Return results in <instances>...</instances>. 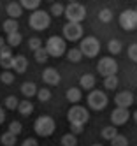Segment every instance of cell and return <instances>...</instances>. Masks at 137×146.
I'll list each match as a JSON object with an SVG mask.
<instances>
[{
  "label": "cell",
  "instance_id": "7c38bea8",
  "mask_svg": "<svg viewBox=\"0 0 137 146\" xmlns=\"http://www.w3.org/2000/svg\"><path fill=\"white\" fill-rule=\"evenodd\" d=\"M13 48L11 46H4L2 49H0V65H2L4 70H9V69H13Z\"/></svg>",
  "mask_w": 137,
  "mask_h": 146
},
{
  "label": "cell",
  "instance_id": "4316f807",
  "mask_svg": "<svg viewBox=\"0 0 137 146\" xmlns=\"http://www.w3.org/2000/svg\"><path fill=\"white\" fill-rule=\"evenodd\" d=\"M118 76H107L104 78V88L105 90H116L118 88Z\"/></svg>",
  "mask_w": 137,
  "mask_h": 146
},
{
  "label": "cell",
  "instance_id": "7dc6e473",
  "mask_svg": "<svg viewBox=\"0 0 137 146\" xmlns=\"http://www.w3.org/2000/svg\"><path fill=\"white\" fill-rule=\"evenodd\" d=\"M49 2H53V0H49Z\"/></svg>",
  "mask_w": 137,
  "mask_h": 146
},
{
  "label": "cell",
  "instance_id": "603a6c76",
  "mask_svg": "<svg viewBox=\"0 0 137 146\" xmlns=\"http://www.w3.org/2000/svg\"><path fill=\"white\" fill-rule=\"evenodd\" d=\"M0 141H2V144H4V146H16V143H18V135L11 134V132L7 130V132H4V134H2Z\"/></svg>",
  "mask_w": 137,
  "mask_h": 146
},
{
  "label": "cell",
  "instance_id": "8d00e7d4",
  "mask_svg": "<svg viewBox=\"0 0 137 146\" xmlns=\"http://www.w3.org/2000/svg\"><path fill=\"white\" fill-rule=\"evenodd\" d=\"M63 13H65V7H63L62 4H58V2H56V4H53V5H51V14L55 16V18L62 16Z\"/></svg>",
  "mask_w": 137,
  "mask_h": 146
},
{
  "label": "cell",
  "instance_id": "e575fe53",
  "mask_svg": "<svg viewBox=\"0 0 137 146\" xmlns=\"http://www.w3.org/2000/svg\"><path fill=\"white\" fill-rule=\"evenodd\" d=\"M0 81L5 83V85H13L14 83V74L11 70H4L2 74H0Z\"/></svg>",
  "mask_w": 137,
  "mask_h": 146
},
{
  "label": "cell",
  "instance_id": "60d3db41",
  "mask_svg": "<svg viewBox=\"0 0 137 146\" xmlns=\"http://www.w3.org/2000/svg\"><path fill=\"white\" fill-rule=\"evenodd\" d=\"M21 146H39V143H37L34 137H28V139L23 141V144H21Z\"/></svg>",
  "mask_w": 137,
  "mask_h": 146
},
{
  "label": "cell",
  "instance_id": "484cf974",
  "mask_svg": "<svg viewBox=\"0 0 137 146\" xmlns=\"http://www.w3.org/2000/svg\"><path fill=\"white\" fill-rule=\"evenodd\" d=\"M60 143H62V146H77V137L69 132V134H63L62 135Z\"/></svg>",
  "mask_w": 137,
  "mask_h": 146
},
{
  "label": "cell",
  "instance_id": "d6a6232c",
  "mask_svg": "<svg viewBox=\"0 0 137 146\" xmlns=\"http://www.w3.org/2000/svg\"><path fill=\"white\" fill-rule=\"evenodd\" d=\"M99 19L102 23H111L113 21V13L109 11V9H102V11L99 13Z\"/></svg>",
  "mask_w": 137,
  "mask_h": 146
},
{
  "label": "cell",
  "instance_id": "f35d334b",
  "mask_svg": "<svg viewBox=\"0 0 137 146\" xmlns=\"http://www.w3.org/2000/svg\"><path fill=\"white\" fill-rule=\"evenodd\" d=\"M128 58L132 62H137V44H130L128 46Z\"/></svg>",
  "mask_w": 137,
  "mask_h": 146
},
{
  "label": "cell",
  "instance_id": "30bf717a",
  "mask_svg": "<svg viewBox=\"0 0 137 146\" xmlns=\"http://www.w3.org/2000/svg\"><path fill=\"white\" fill-rule=\"evenodd\" d=\"M120 27L126 32H132V30H137V13L134 9H126L120 14Z\"/></svg>",
  "mask_w": 137,
  "mask_h": 146
},
{
  "label": "cell",
  "instance_id": "3957f363",
  "mask_svg": "<svg viewBox=\"0 0 137 146\" xmlns=\"http://www.w3.org/2000/svg\"><path fill=\"white\" fill-rule=\"evenodd\" d=\"M46 51H48V55L53 56V58H58L62 56L63 53H65V49H67V44H65V39L63 37H58V35H53L46 40Z\"/></svg>",
  "mask_w": 137,
  "mask_h": 146
},
{
  "label": "cell",
  "instance_id": "ac0fdd59",
  "mask_svg": "<svg viewBox=\"0 0 137 146\" xmlns=\"http://www.w3.org/2000/svg\"><path fill=\"white\" fill-rule=\"evenodd\" d=\"M5 11H7L9 18H13V19H18L21 14H23V7H21L18 2H11V4L5 7Z\"/></svg>",
  "mask_w": 137,
  "mask_h": 146
},
{
  "label": "cell",
  "instance_id": "4dcf8cb0",
  "mask_svg": "<svg viewBox=\"0 0 137 146\" xmlns=\"http://www.w3.org/2000/svg\"><path fill=\"white\" fill-rule=\"evenodd\" d=\"M107 48H109V53H113V55L121 53V42H120L118 39H111L109 44H107Z\"/></svg>",
  "mask_w": 137,
  "mask_h": 146
},
{
  "label": "cell",
  "instance_id": "9c48e42d",
  "mask_svg": "<svg viewBox=\"0 0 137 146\" xmlns=\"http://www.w3.org/2000/svg\"><path fill=\"white\" fill-rule=\"evenodd\" d=\"M84 34L83 30V25L81 23H70L67 21L65 25H63V39L70 40V42H76V40H79Z\"/></svg>",
  "mask_w": 137,
  "mask_h": 146
},
{
  "label": "cell",
  "instance_id": "7a4b0ae2",
  "mask_svg": "<svg viewBox=\"0 0 137 146\" xmlns=\"http://www.w3.org/2000/svg\"><path fill=\"white\" fill-rule=\"evenodd\" d=\"M56 129V123L55 120H53L51 116H39L35 121H34V130L37 135H40V137H49V135L55 132Z\"/></svg>",
  "mask_w": 137,
  "mask_h": 146
},
{
  "label": "cell",
  "instance_id": "d6986e66",
  "mask_svg": "<svg viewBox=\"0 0 137 146\" xmlns=\"http://www.w3.org/2000/svg\"><path fill=\"white\" fill-rule=\"evenodd\" d=\"M95 76L93 74H83L81 78H79V85H81V88L83 90H91V88H95Z\"/></svg>",
  "mask_w": 137,
  "mask_h": 146
},
{
  "label": "cell",
  "instance_id": "bcb514c9",
  "mask_svg": "<svg viewBox=\"0 0 137 146\" xmlns=\"http://www.w3.org/2000/svg\"><path fill=\"white\" fill-rule=\"evenodd\" d=\"M70 2H77V0H70Z\"/></svg>",
  "mask_w": 137,
  "mask_h": 146
},
{
  "label": "cell",
  "instance_id": "c3c4849f",
  "mask_svg": "<svg viewBox=\"0 0 137 146\" xmlns=\"http://www.w3.org/2000/svg\"><path fill=\"white\" fill-rule=\"evenodd\" d=\"M135 13H137V9H135Z\"/></svg>",
  "mask_w": 137,
  "mask_h": 146
},
{
  "label": "cell",
  "instance_id": "ab89813d",
  "mask_svg": "<svg viewBox=\"0 0 137 146\" xmlns=\"http://www.w3.org/2000/svg\"><path fill=\"white\" fill-rule=\"evenodd\" d=\"M83 130H84V125H76V123H70V134L77 135V134H81Z\"/></svg>",
  "mask_w": 137,
  "mask_h": 146
},
{
  "label": "cell",
  "instance_id": "d590c367",
  "mask_svg": "<svg viewBox=\"0 0 137 146\" xmlns=\"http://www.w3.org/2000/svg\"><path fill=\"white\" fill-rule=\"evenodd\" d=\"M111 146H128V139H126L125 135L118 134L114 139H111Z\"/></svg>",
  "mask_w": 137,
  "mask_h": 146
},
{
  "label": "cell",
  "instance_id": "52a82bcc",
  "mask_svg": "<svg viewBox=\"0 0 137 146\" xmlns=\"http://www.w3.org/2000/svg\"><path fill=\"white\" fill-rule=\"evenodd\" d=\"M86 100H88L90 109H93V111H102L105 106H107V95H105L104 92H100V90H91L88 93Z\"/></svg>",
  "mask_w": 137,
  "mask_h": 146
},
{
  "label": "cell",
  "instance_id": "8fae6325",
  "mask_svg": "<svg viewBox=\"0 0 137 146\" xmlns=\"http://www.w3.org/2000/svg\"><path fill=\"white\" fill-rule=\"evenodd\" d=\"M130 118V111L126 108H114L111 111V121L114 127H120V125H125Z\"/></svg>",
  "mask_w": 137,
  "mask_h": 146
},
{
  "label": "cell",
  "instance_id": "7bdbcfd3",
  "mask_svg": "<svg viewBox=\"0 0 137 146\" xmlns=\"http://www.w3.org/2000/svg\"><path fill=\"white\" fill-rule=\"evenodd\" d=\"M4 46H5V39H4V37H0V49H2Z\"/></svg>",
  "mask_w": 137,
  "mask_h": 146
},
{
  "label": "cell",
  "instance_id": "cb8c5ba5",
  "mask_svg": "<svg viewBox=\"0 0 137 146\" xmlns=\"http://www.w3.org/2000/svg\"><path fill=\"white\" fill-rule=\"evenodd\" d=\"M67 58H69V62H72V64H77V62H81V58H83L81 49H79V48H70V49L67 51Z\"/></svg>",
  "mask_w": 137,
  "mask_h": 146
},
{
  "label": "cell",
  "instance_id": "4fadbf2b",
  "mask_svg": "<svg viewBox=\"0 0 137 146\" xmlns=\"http://www.w3.org/2000/svg\"><path fill=\"white\" fill-rule=\"evenodd\" d=\"M114 104L116 108H126L128 109L134 104V93L132 92H118L114 97Z\"/></svg>",
  "mask_w": 137,
  "mask_h": 146
},
{
  "label": "cell",
  "instance_id": "44dd1931",
  "mask_svg": "<svg viewBox=\"0 0 137 146\" xmlns=\"http://www.w3.org/2000/svg\"><path fill=\"white\" fill-rule=\"evenodd\" d=\"M18 113L21 114V116H30V114L34 113V104H32L30 100H21L18 104Z\"/></svg>",
  "mask_w": 137,
  "mask_h": 146
},
{
  "label": "cell",
  "instance_id": "7402d4cb",
  "mask_svg": "<svg viewBox=\"0 0 137 146\" xmlns=\"http://www.w3.org/2000/svg\"><path fill=\"white\" fill-rule=\"evenodd\" d=\"M21 40H23L21 34H19V32H14V34H9V35L5 37V44L11 46V48H16V46L21 44Z\"/></svg>",
  "mask_w": 137,
  "mask_h": 146
},
{
  "label": "cell",
  "instance_id": "83f0119b",
  "mask_svg": "<svg viewBox=\"0 0 137 146\" xmlns=\"http://www.w3.org/2000/svg\"><path fill=\"white\" fill-rule=\"evenodd\" d=\"M116 135H118V130H116L114 125H111V127H104V129H102V137H104V139L111 141V139L116 137Z\"/></svg>",
  "mask_w": 137,
  "mask_h": 146
},
{
  "label": "cell",
  "instance_id": "6da1fadb",
  "mask_svg": "<svg viewBox=\"0 0 137 146\" xmlns=\"http://www.w3.org/2000/svg\"><path fill=\"white\" fill-rule=\"evenodd\" d=\"M28 23H30V27L34 28V30L42 32V30H46L51 25V16H49V13L42 11V9H35V11L30 14Z\"/></svg>",
  "mask_w": 137,
  "mask_h": 146
},
{
  "label": "cell",
  "instance_id": "2e32d148",
  "mask_svg": "<svg viewBox=\"0 0 137 146\" xmlns=\"http://www.w3.org/2000/svg\"><path fill=\"white\" fill-rule=\"evenodd\" d=\"M65 97H67V100H69L70 104H77V102L83 99V90H81V88H76V86H72V88L67 90Z\"/></svg>",
  "mask_w": 137,
  "mask_h": 146
},
{
  "label": "cell",
  "instance_id": "ba28073f",
  "mask_svg": "<svg viewBox=\"0 0 137 146\" xmlns=\"http://www.w3.org/2000/svg\"><path fill=\"white\" fill-rule=\"evenodd\" d=\"M97 70H99V74L104 76V78H107V76H116V72H118V62H116L114 58H111V56H104V58H100V62H99Z\"/></svg>",
  "mask_w": 137,
  "mask_h": 146
},
{
  "label": "cell",
  "instance_id": "f546056e",
  "mask_svg": "<svg viewBox=\"0 0 137 146\" xmlns=\"http://www.w3.org/2000/svg\"><path fill=\"white\" fill-rule=\"evenodd\" d=\"M18 104H19V100H18L14 95H9V97H5V100H4V106H5V109H9V111L18 109Z\"/></svg>",
  "mask_w": 137,
  "mask_h": 146
},
{
  "label": "cell",
  "instance_id": "e0dca14e",
  "mask_svg": "<svg viewBox=\"0 0 137 146\" xmlns=\"http://www.w3.org/2000/svg\"><path fill=\"white\" fill-rule=\"evenodd\" d=\"M19 90H21V93H23L25 97H28V99H30V97H35V95H37V90H39V88H37L35 83L26 81V83H23V85H21V88H19Z\"/></svg>",
  "mask_w": 137,
  "mask_h": 146
},
{
  "label": "cell",
  "instance_id": "8992f818",
  "mask_svg": "<svg viewBox=\"0 0 137 146\" xmlns=\"http://www.w3.org/2000/svg\"><path fill=\"white\" fill-rule=\"evenodd\" d=\"M79 49H81L83 56L95 58V56L99 55V51H100V42H99L97 37H91V35H90V37H84V39L81 40Z\"/></svg>",
  "mask_w": 137,
  "mask_h": 146
},
{
  "label": "cell",
  "instance_id": "f6af8a7d",
  "mask_svg": "<svg viewBox=\"0 0 137 146\" xmlns=\"http://www.w3.org/2000/svg\"><path fill=\"white\" fill-rule=\"evenodd\" d=\"M91 146H102V144H97V143H95V144H91Z\"/></svg>",
  "mask_w": 137,
  "mask_h": 146
},
{
  "label": "cell",
  "instance_id": "5b68a950",
  "mask_svg": "<svg viewBox=\"0 0 137 146\" xmlns=\"http://www.w3.org/2000/svg\"><path fill=\"white\" fill-rule=\"evenodd\" d=\"M67 120H69V123L84 125V123L90 120V113H88V109H86V108L74 104V106L69 109V113H67Z\"/></svg>",
  "mask_w": 137,
  "mask_h": 146
},
{
  "label": "cell",
  "instance_id": "9a60e30c",
  "mask_svg": "<svg viewBox=\"0 0 137 146\" xmlns=\"http://www.w3.org/2000/svg\"><path fill=\"white\" fill-rule=\"evenodd\" d=\"M26 69H28V60L25 58V55H14V58H13V70L18 72V74H23Z\"/></svg>",
  "mask_w": 137,
  "mask_h": 146
},
{
  "label": "cell",
  "instance_id": "f1b7e54d",
  "mask_svg": "<svg viewBox=\"0 0 137 146\" xmlns=\"http://www.w3.org/2000/svg\"><path fill=\"white\" fill-rule=\"evenodd\" d=\"M19 5L28 9V11H35L40 5V0H19Z\"/></svg>",
  "mask_w": 137,
  "mask_h": 146
},
{
  "label": "cell",
  "instance_id": "ffe728a7",
  "mask_svg": "<svg viewBox=\"0 0 137 146\" xmlns=\"http://www.w3.org/2000/svg\"><path fill=\"white\" fill-rule=\"evenodd\" d=\"M2 28H4V32L9 35V34L19 32V23H18V19H13V18H9V19H5V21H4Z\"/></svg>",
  "mask_w": 137,
  "mask_h": 146
},
{
  "label": "cell",
  "instance_id": "5bb4252c",
  "mask_svg": "<svg viewBox=\"0 0 137 146\" xmlns=\"http://www.w3.org/2000/svg\"><path fill=\"white\" fill-rule=\"evenodd\" d=\"M42 79H44V83H46V85L56 86V85H60L62 76H60V72H58L56 69L48 67V69H44V72H42Z\"/></svg>",
  "mask_w": 137,
  "mask_h": 146
},
{
  "label": "cell",
  "instance_id": "b9f144b4",
  "mask_svg": "<svg viewBox=\"0 0 137 146\" xmlns=\"http://www.w3.org/2000/svg\"><path fill=\"white\" fill-rule=\"evenodd\" d=\"M4 120H5V113H4V109L0 108V125L4 123Z\"/></svg>",
  "mask_w": 137,
  "mask_h": 146
},
{
  "label": "cell",
  "instance_id": "74e56055",
  "mask_svg": "<svg viewBox=\"0 0 137 146\" xmlns=\"http://www.w3.org/2000/svg\"><path fill=\"white\" fill-rule=\"evenodd\" d=\"M28 48H30L32 51H37L39 48H42V40H40V37H32V39L28 40Z\"/></svg>",
  "mask_w": 137,
  "mask_h": 146
},
{
  "label": "cell",
  "instance_id": "d4e9b609",
  "mask_svg": "<svg viewBox=\"0 0 137 146\" xmlns=\"http://www.w3.org/2000/svg\"><path fill=\"white\" fill-rule=\"evenodd\" d=\"M34 58H35L37 64H46L48 58H49V55H48L46 48H39L37 51H34Z\"/></svg>",
  "mask_w": 137,
  "mask_h": 146
},
{
  "label": "cell",
  "instance_id": "836d02e7",
  "mask_svg": "<svg viewBox=\"0 0 137 146\" xmlns=\"http://www.w3.org/2000/svg\"><path fill=\"white\" fill-rule=\"evenodd\" d=\"M7 130H9L11 134H14V135H19L21 130H23V125H21V121H11Z\"/></svg>",
  "mask_w": 137,
  "mask_h": 146
},
{
  "label": "cell",
  "instance_id": "277c9868",
  "mask_svg": "<svg viewBox=\"0 0 137 146\" xmlns=\"http://www.w3.org/2000/svg\"><path fill=\"white\" fill-rule=\"evenodd\" d=\"M65 18L70 23H83V19L86 18V7L81 5L79 2H70L65 7Z\"/></svg>",
  "mask_w": 137,
  "mask_h": 146
},
{
  "label": "cell",
  "instance_id": "ee69618b",
  "mask_svg": "<svg viewBox=\"0 0 137 146\" xmlns=\"http://www.w3.org/2000/svg\"><path fill=\"white\" fill-rule=\"evenodd\" d=\"M132 116H134V120H135V123H137V111H134V114H132Z\"/></svg>",
  "mask_w": 137,
  "mask_h": 146
},
{
  "label": "cell",
  "instance_id": "1f68e13d",
  "mask_svg": "<svg viewBox=\"0 0 137 146\" xmlns=\"http://www.w3.org/2000/svg\"><path fill=\"white\" fill-rule=\"evenodd\" d=\"M37 99L40 102H48L51 99V90H48V88H39L37 90Z\"/></svg>",
  "mask_w": 137,
  "mask_h": 146
}]
</instances>
